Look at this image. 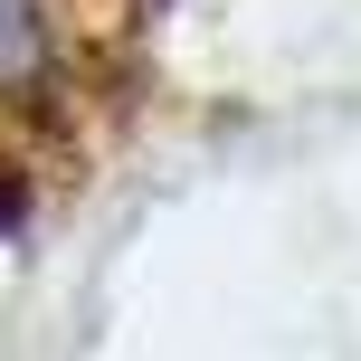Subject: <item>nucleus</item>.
Instances as JSON below:
<instances>
[{
  "label": "nucleus",
  "instance_id": "obj_1",
  "mask_svg": "<svg viewBox=\"0 0 361 361\" xmlns=\"http://www.w3.org/2000/svg\"><path fill=\"white\" fill-rule=\"evenodd\" d=\"M29 57H38V19H29V0H0V76H29Z\"/></svg>",
  "mask_w": 361,
  "mask_h": 361
}]
</instances>
